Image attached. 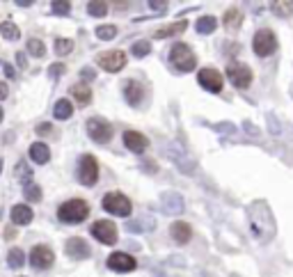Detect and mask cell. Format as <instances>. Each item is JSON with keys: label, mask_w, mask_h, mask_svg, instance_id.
Returning <instances> with one entry per match:
<instances>
[{"label": "cell", "mask_w": 293, "mask_h": 277, "mask_svg": "<svg viewBox=\"0 0 293 277\" xmlns=\"http://www.w3.org/2000/svg\"><path fill=\"white\" fill-rule=\"evenodd\" d=\"M87 216H90V204L85 200H69L64 204H60V208H58V218L69 224L82 222V220H87Z\"/></svg>", "instance_id": "1"}, {"label": "cell", "mask_w": 293, "mask_h": 277, "mask_svg": "<svg viewBox=\"0 0 293 277\" xmlns=\"http://www.w3.org/2000/svg\"><path fill=\"white\" fill-rule=\"evenodd\" d=\"M170 64L176 71L188 74V71H192L197 66V55L192 53V48H190L188 44L179 42V44H174L172 50H170Z\"/></svg>", "instance_id": "2"}, {"label": "cell", "mask_w": 293, "mask_h": 277, "mask_svg": "<svg viewBox=\"0 0 293 277\" xmlns=\"http://www.w3.org/2000/svg\"><path fill=\"white\" fill-rule=\"evenodd\" d=\"M277 48V37L275 32H272L270 28H261V30H256L254 37H252V50H254V55H259V58H268V55H272Z\"/></svg>", "instance_id": "3"}, {"label": "cell", "mask_w": 293, "mask_h": 277, "mask_svg": "<svg viewBox=\"0 0 293 277\" xmlns=\"http://www.w3.org/2000/svg\"><path fill=\"white\" fill-rule=\"evenodd\" d=\"M104 211L112 213V216H120V218H128L130 211H133V204H130V200L124 195V192H106L104 197Z\"/></svg>", "instance_id": "4"}, {"label": "cell", "mask_w": 293, "mask_h": 277, "mask_svg": "<svg viewBox=\"0 0 293 277\" xmlns=\"http://www.w3.org/2000/svg\"><path fill=\"white\" fill-rule=\"evenodd\" d=\"M227 78L236 90H248L252 85V69L243 62H232L227 66Z\"/></svg>", "instance_id": "5"}, {"label": "cell", "mask_w": 293, "mask_h": 277, "mask_svg": "<svg viewBox=\"0 0 293 277\" xmlns=\"http://www.w3.org/2000/svg\"><path fill=\"white\" fill-rule=\"evenodd\" d=\"M78 181L82 186H94L98 181V163L92 154H82L78 163Z\"/></svg>", "instance_id": "6"}, {"label": "cell", "mask_w": 293, "mask_h": 277, "mask_svg": "<svg viewBox=\"0 0 293 277\" xmlns=\"http://www.w3.org/2000/svg\"><path fill=\"white\" fill-rule=\"evenodd\" d=\"M87 136L98 144H106L112 140V124L101 117H92V120H87Z\"/></svg>", "instance_id": "7"}, {"label": "cell", "mask_w": 293, "mask_h": 277, "mask_svg": "<svg viewBox=\"0 0 293 277\" xmlns=\"http://www.w3.org/2000/svg\"><path fill=\"white\" fill-rule=\"evenodd\" d=\"M197 82H200L206 92L211 94H218V92H222V87H224V78L222 74L218 69H211V66H206V69H202L200 74H197Z\"/></svg>", "instance_id": "8"}, {"label": "cell", "mask_w": 293, "mask_h": 277, "mask_svg": "<svg viewBox=\"0 0 293 277\" xmlns=\"http://www.w3.org/2000/svg\"><path fill=\"white\" fill-rule=\"evenodd\" d=\"M92 236L104 245H114L117 243V224L110 222V220H96L92 224Z\"/></svg>", "instance_id": "9"}, {"label": "cell", "mask_w": 293, "mask_h": 277, "mask_svg": "<svg viewBox=\"0 0 293 277\" xmlns=\"http://www.w3.org/2000/svg\"><path fill=\"white\" fill-rule=\"evenodd\" d=\"M96 64L104 71L117 74V71H122L126 64V53L124 50H106V53H101L96 58Z\"/></svg>", "instance_id": "10"}, {"label": "cell", "mask_w": 293, "mask_h": 277, "mask_svg": "<svg viewBox=\"0 0 293 277\" xmlns=\"http://www.w3.org/2000/svg\"><path fill=\"white\" fill-rule=\"evenodd\" d=\"M106 264H108L110 270H117V272H130V270H136L138 268L136 256L126 254V252H112Z\"/></svg>", "instance_id": "11"}, {"label": "cell", "mask_w": 293, "mask_h": 277, "mask_svg": "<svg viewBox=\"0 0 293 277\" xmlns=\"http://www.w3.org/2000/svg\"><path fill=\"white\" fill-rule=\"evenodd\" d=\"M55 261V254L53 250H50L48 245H34L32 252H30V264H32L34 268H39V270H44V268H50Z\"/></svg>", "instance_id": "12"}, {"label": "cell", "mask_w": 293, "mask_h": 277, "mask_svg": "<svg viewBox=\"0 0 293 277\" xmlns=\"http://www.w3.org/2000/svg\"><path fill=\"white\" fill-rule=\"evenodd\" d=\"M124 144H126V149H130L133 154H142V152H146V147H149V140H146V136L140 133V130H126Z\"/></svg>", "instance_id": "13"}, {"label": "cell", "mask_w": 293, "mask_h": 277, "mask_svg": "<svg viewBox=\"0 0 293 277\" xmlns=\"http://www.w3.org/2000/svg\"><path fill=\"white\" fill-rule=\"evenodd\" d=\"M66 254L71 256V259H87V256L92 254V250H90V245H87V240L78 238V236H74V238L66 240L64 245Z\"/></svg>", "instance_id": "14"}, {"label": "cell", "mask_w": 293, "mask_h": 277, "mask_svg": "<svg viewBox=\"0 0 293 277\" xmlns=\"http://www.w3.org/2000/svg\"><path fill=\"white\" fill-rule=\"evenodd\" d=\"M124 98L130 106H140V101L144 98V87L138 80H124Z\"/></svg>", "instance_id": "15"}, {"label": "cell", "mask_w": 293, "mask_h": 277, "mask_svg": "<svg viewBox=\"0 0 293 277\" xmlns=\"http://www.w3.org/2000/svg\"><path fill=\"white\" fill-rule=\"evenodd\" d=\"M170 234H172V238L179 245H184L192 238V227H190L188 222H184V220H176V222H172V227H170Z\"/></svg>", "instance_id": "16"}, {"label": "cell", "mask_w": 293, "mask_h": 277, "mask_svg": "<svg viewBox=\"0 0 293 277\" xmlns=\"http://www.w3.org/2000/svg\"><path fill=\"white\" fill-rule=\"evenodd\" d=\"M32 218H34V213L28 204H16V206L12 208V222L14 224H30Z\"/></svg>", "instance_id": "17"}, {"label": "cell", "mask_w": 293, "mask_h": 277, "mask_svg": "<svg viewBox=\"0 0 293 277\" xmlns=\"http://www.w3.org/2000/svg\"><path fill=\"white\" fill-rule=\"evenodd\" d=\"M71 96L76 98L80 106H87L92 101V90H90V85H85V82H76V85H71Z\"/></svg>", "instance_id": "18"}, {"label": "cell", "mask_w": 293, "mask_h": 277, "mask_svg": "<svg viewBox=\"0 0 293 277\" xmlns=\"http://www.w3.org/2000/svg\"><path fill=\"white\" fill-rule=\"evenodd\" d=\"M30 158H32L37 165H44L50 160V149L44 144V142H34L32 147H30Z\"/></svg>", "instance_id": "19"}, {"label": "cell", "mask_w": 293, "mask_h": 277, "mask_svg": "<svg viewBox=\"0 0 293 277\" xmlns=\"http://www.w3.org/2000/svg\"><path fill=\"white\" fill-rule=\"evenodd\" d=\"M240 23H243V12L236 10V7H232V10L224 12L222 16V26L229 28V30H236V28H240Z\"/></svg>", "instance_id": "20"}, {"label": "cell", "mask_w": 293, "mask_h": 277, "mask_svg": "<svg viewBox=\"0 0 293 277\" xmlns=\"http://www.w3.org/2000/svg\"><path fill=\"white\" fill-rule=\"evenodd\" d=\"M71 114H74V106H71V101H66V98H60L58 104H55L53 108V117L55 120H69Z\"/></svg>", "instance_id": "21"}, {"label": "cell", "mask_w": 293, "mask_h": 277, "mask_svg": "<svg viewBox=\"0 0 293 277\" xmlns=\"http://www.w3.org/2000/svg\"><path fill=\"white\" fill-rule=\"evenodd\" d=\"M186 28H188V23H186V21H176V23H172V26H168V28H160V30H156V34H154V37H156V39L172 37V34L184 32Z\"/></svg>", "instance_id": "22"}, {"label": "cell", "mask_w": 293, "mask_h": 277, "mask_svg": "<svg viewBox=\"0 0 293 277\" xmlns=\"http://www.w3.org/2000/svg\"><path fill=\"white\" fill-rule=\"evenodd\" d=\"M163 204L168 206V213H179L181 208H184V200H181L176 192H168V195L163 197Z\"/></svg>", "instance_id": "23"}, {"label": "cell", "mask_w": 293, "mask_h": 277, "mask_svg": "<svg viewBox=\"0 0 293 277\" xmlns=\"http://www.w3.org/2000/svg\"><path fill=\"white\" fill-rule=\"evenodd\" d=\"M216 28H218V18L216 16H202L200 21H197V32L200 34H211Z\"/></svg>", "instance_id": "24"}, {"label": "cell", "mask_w": 293, "mask_h": 277, "mask_svg": "<svg viewBox=\"0 0 293 277\" xmlns=\"http://www.w3.org/2000/svg\"><path fill=\"white\" fill-rule=\"evenodd\" d=\"M7 264H10V268H21L26 264V252L21 248H12L7 254Z\"/></svg>", "instance_id": "25"}, {"label": "cell", "mask_w": 293, "mask_h": 277, "mask_svg": "<svg viewBox=\"0 0 293 277\" xmlns=\"http://www.w3.org/2000/svg\"><path fill=\"white\" fill-rule=\"evenodd\" d=\"M0 34H2L5 39H12V42H16L21 32H18V28L14 26L12 21H5V23H0Z\"/></svg>", "instance_id": "26"}, {"label": "cell", "mask_w": 293, "mask_h": 277, "mask_svg": "<svg viewBox=\"0 0 293 277\" xmlns=\"http://www.w3.org/2000/svg\"><path fill=\"white\" fill-rule=\"evenodd\" d=\"M96 37L101 42H110V39L117 37V26H98L96 28Z\"/></svg>", "instance_id": "27"}, {"label": "cell", "mask_w": 293, "mask_h": 277, "mask_svg": "<svg viewBox=\"0 0 293 277\" xmlns=\"http://www.w3.org/2000/svg\"><path fill=\"white\" fill-rule=\"evenodd\" d=\"M28 53L34 55V58H44L46 55V46H44L42 39H30L28 42Z\"/></svg>", "instance_id": "28"}, {"label": "cell", "mask_w": 293, "mask_h": 277, "mask_svg": "<svg viewBox=\"0 0 293 277\" xmlns=\"http://www.w3.org/2000/svg\"><path fill=\"white\" fill-rule=\"evenodd\" d=\"M74 50V42L71 39H55V53L58 55H69Z\"/></svg>", "instance_id": "29"}, {"label": "cell", "mask_w": 293, "mask_h": 277, "mask_svg": "<svg viewBox=\"0 0 293 277\" xmlns=\"http://www.w3.org/2000/svg\"><path fill=\"white\" fill-rule=\"evenodd\" d=\"M23 195H26L28 202H39V200H42V188H39V186H34V184H28L26 190H23Z\"/></svg>", "instance_id": "30"}, {"label": "cell", "mask_w": 293, "mask_h": 277, "mask_svg": "<svg viewBox=\"0 0 293 277\" xmlns=\"http://www.w3.org/2000/svg\"><path fill=\"white\" fill-rule=\"evenodd\" d=\"M87 12H90L92 16H106V14H108V5H106V2H90V5H87Z\"/></svg>", "instance_id": "31"}, {"label": "cell", "mask_w": 293, "mask_h": 277, "mask_svg": "<svg viewBox=\"0 0 293 277\" xmlns=\"http://www.w3.org/2000/svg\"><path fill=\"white\" fill-rule=\"evenodd\" d=\"M130 50H133V55H136V58H144V55H149L152 46H149V42H136Z\"/></svg>", "instance_id": "32"}, {"label": "cell", "mask_w": 293, "mask_h": 277, "mask_svg": "<svg viewBox=\"0 0 293 277\" xmlns=\"http://www.w3.org/2000/svg\"><path fill=\"white\" fill-rule=\"evenodd\" d=\"M272 12H277V14H291L293 12V2H272Z\"/></svg>", "instance_id": "33"}, {"label": "cell", "mask_w": 293, "mask_h": 277, "mask_svg": "<svg viewBox=\"0 0 293 277\" xmlns=\"http://www.w3.org/2000/svg\"><path fill=\"white\" fill-rule=\"evenodd\" d=\"M71 5L69 2H53V12L55 14H69Z\"/></svg>", "instance_id": "34"}, {"label": "cell", "mask_w": 293, "mask_h": 277, "mask_svg": "<svg viewBox=\"0 0 293 277\" xmlns=\"http://www.w3.org/2000/svg\"><path fill=\"white\" fill-rule=\"evenodd\" d=\"M62 74H64V64H60V62H58V64H53L48 69V76L50 78H58V76H62Z\"/></svg>", "instance_id": "35"}, {"label": "cell", "mask_w": 293, "mask_h": 277, "mask_svg": "<svg viewBox=\"0 0 293 277\" xmlns=\"http://www.w3.org/2000/svg\"><path fill=\"white\" fill-rule=\"evenodd\" d=\"M7 94H10V87H7V82H0V101H5Z\"/></svg>", "instance_id": "36"}, {"label": "cell", "mask_w": 293, "mask_h": 277, "mask_svg": "<svg viewBox=\"0 0 293 277\" xmlns=\"http://www.w3.org/2000/svg\"><path fill=\"white\" fill-rule=\"evenodd\" d=\"M37 133H39V136H44V133H50V124H39L37 126Z\"/></svg>", "instance_id": "37"}, {"label": "cell", "mask_w": 293, "mask_h": 277, "mask_svg": "<svg viewBox=\"0 0 293 277\" xmlns=\"http://www.w3.org/2000/svg\"><path fill=\"white\" fill-rule=\"evenodd\" d=\"M80 76L85 78V80H92V78H94V71H92V69H82V71H80Z\"/></svg>", "instance_id": "38"}, {"label": "cell", "mask_w": 293, "mask_h": 277, "mask_svg": "<svg viewBox=\"0 0 293 277\" xmlns=\"http://www.w3.org/2000/svg\"><path fill=\"white\" fill-rule=\"evenodd\" d=\"M5 76H7V78H14V76H16V71H14V66L5 64Z\"/></svg>", "instance_id": "39"}, {"label": "cell", "mask_w": 293, "mask_h": 277, "mask_svg": "<svg viewBox=\"0 0 293 277\" xmlns=\"http://www.w3.org/2000/svg\"><path fill=\"white\" fill-rule=\"evenodd\" d=\"M16 62H18V66H28L26 64V53H18L16 55Z\"/></svg>", "instance_id": "40"}, {"label": "cell", "mask_w": 293, "mask_h": 277, "mask_svg": "<svg viewBox=\"0 0 293 277\" xmlns=\"http://www.w3.org/2000/svg\"><path fill=\"white\" fill-rule=\"evenodd\" d=\"M18 5H21V7H30L32 2H30V0H18Z\"/></svg>", "instance_id": "41"}, {"label": "cell", "mask_w": 293, "mask_h": 277, "mask_svg": "<svg viewBox=\"0 0 293 277\" xmlns=\"http://www.w3.org/2000/svg\"><path fill=\"white\" fill-rule=\"evenodd\" d=\"M0 122H2V108H0Z\"/></svg>", "instance_id": "42"}]
</instances>
